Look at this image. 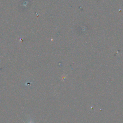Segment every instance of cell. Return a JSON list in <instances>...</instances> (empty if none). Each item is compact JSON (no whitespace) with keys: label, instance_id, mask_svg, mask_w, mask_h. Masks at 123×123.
<instances>
[{"label":"cell","instance_id":"6da1fadb","mask_svg":"<svg viewBox=\"0 0 123 123\" xmlns=\"http://www.w3.org/2000/svg\"><path fill=\"white\" fill-rule=\"evenodd\" d=\"M23 122H24V123H33V120H32L31 118H30L29 120L28 121V122H27V123H26V122H24V121H23Z\"/></svg>","mask_w":123,"mask_h":123}]
</instances>
